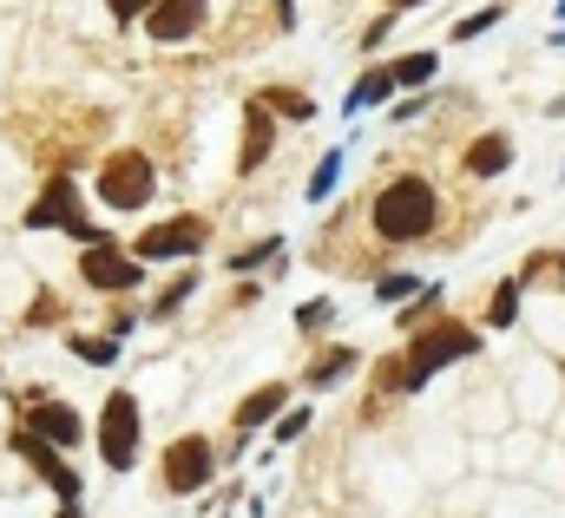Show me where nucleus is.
Here are the masks:
<instances>
[{
	"label": "nucleus",
	"mask_w": 565,
	"mask_h": 518,
	"mask_svg": "<svg viewBox=\"0 0 565 518\" xmlns=\"http://www.w3.org/2000/svg\"><path fill=\"white\" fill-rule=\"evenodd\" d=\"M369 224H375V237L382 244H422L434 237V224H440V191L427 184V177H388L382 184V197H375V211H369Z\"/></svg>",
	"instance_id": "nucleus-1"
},
{
	"label": "nucleus",
	"mask_w": 565,
	"mask_h": 518,
	"mask_svg": "<svg viewBox=\"0 0 565 518\" xmlns=\"http://www.w3.org/2000/svg\"><path fill=\"white\" fill-rule=\"evenodd\" d=\"M467 355H480V335L467 328V322H434L415 335V348H408V361H402V393L427 388L440 368H454V361H467Z\"/></svg>",
	"instance_id": "nucleus-2"
},
{
	"label": "nucleus",
	"mask_w": 565,
	"mask_h": 518,
	"mask_svg": "<svg viewBox=\"0 0 565 518\" xmlns=\"http://www.w3.org/2000/svg\"><path fill=\"white\" fill-rule=\"evenodd\" d=\"M139 433H145L139 393H106V407H99V460H106L113 473H132V460H139Z\"/></svg>",
	"instance_id": "nucleus-3"
},
{
	"label": "nucleus",
	"mask_w": 565,
	"mask_h": 518,
	"mask_svg": "<svg viewBox=\"0 0 565 518\" xmlns=\"http://www.w3.org/2000/svg\"><path fill=\"white\" fill-rule=\"evenodd\" d=\"M151 191H158V171H151V158L132 151V144L99 164V197L113 211H139V204H151Z\"/></svg>",
	"instance_id": "nucleus-4"
},
{
	"label": "nucleus",
	"mask_w": 565,
	"mask_h": 518,
	"mask_svg": "<svg viewBox=\"0 0 565 518\" xmlns=\"http://www.w3.org/2000/svg\"><path fill=\"white\" fill-rule=\"evenodd\" d=\"M26 230H66L79 244H93V224H86V197L73 177H53L33 204H26Z\"/></svg>",
	"instance_id": "nucleus-5"
},
{
	"label": "nucleus",
	"mask_w": 565,
	"mask_h": 518,
	"mask_svg": "<svg viewBox=\"0 0 565 518\" xmlns=\"http://www.w3.org/2000/svg\"><path fill=\"white\" fill-rule=\"evenodd\" d=\"M211 473H217V453H211V440L204 433H184L171 453H164V466H158V479H164V493H198V486H211Z\"/></svg>",
	"instance_id": "nucleus-6"
},
{
	"label": "nucleus",
	"mask_w": 565,
	"mask_h": 518,
	"mask_svg": "<svg viewBox=\"0 0 565 518\" xmlns=\"http://www.w3.org/2000/svg\"><path fill=\"white\" fill-rule=\"evenodd\" d=\"M204 237H211V230H204V217H164V224H151V230H145L132 250H139V262H184V257H198V250H204Z\"/></svg>",
	"instance_id": "nucleus-7"
},
{
	"label": "nucleus",
	"mask_w": 565,
	"mask_h": 518,
	"mask_svg": "<svg viewBox=\"0 0 565 518\" xmlns=\"http://www.w3.org/2000/svg\"><path fill=\"white\" fill-rule=\"evenodd\" d=\"M79 276L93 282V289H113V295H126V289H139L145 282V262L139 257H119V244H93L86 257H79Z\"/></svg>",
	"instance_id": "nucleus-8"
},
{
	"label": "nucleus",
	"mask_w": 565,
	"mask_h": 518,
	"mask_svg": "<svg viewBox=\"0 0 565 518\" xmlns=\"http://www.w3.org/2000/svg\"><path fill=\"white\" fill-rule=\"evenodd\" d=\"M13 453H20V460H26V466H33V473H40V479L66 499V506H79V473L60 460V446H46L40 433H13Z\"/></svg>",
	"instance_id": "nucleus-9"
},
{
	"label": "nucleus",
	"mask_w": 565,
	"mask_h": 518,
	"mask_svg": "<svg viewBox=\"0 0 565 518\" xmlns=\"http://www.w3.org/2000/svg\"><path fill=\"white\" fill-rule=\"evenodd\" d=\"M204 13H211V0H158L145 13V40L151 46H178V40H191L204 26Z\"/></svg>",
	"instance_id": "nucleus-10"
},
{
	"label": "nucleus",
	"mask_w": 565,
	"mask_h": 518,
	"mask_svg": "<svg viewBox=\"0 0 565 518\" xmlns=\"http://www.w3.org/2000/svg\"><path fill=\"white\" fill-rule=\"evenodd\" d=\"M33 433H40L46 446H79V440H86V420H79L73 407H60V400H40V407H33Z\"/></svg>",
	"instance_id": "nucleus-11"
},
{
	"label": "nucleus",
	"mask_w": 565,
	"mask_h": 518,
	"mask_svg": "<svg viewBox=\"0 0 565 518\" xmlns=\"http://www.w3.org/2000/svg\"><path fill=\"white\" fill-rule=\"evenodd\" d=\"M460 164H467V177H500V171L513 164V138H507V131H487V138H473V144H467V158H460Z\"/></svg>",
	"instance_id": "nucleus-12"
},
{
	"label": "nucleus",
	"mask_w": 565,
	"mask_h": 518,
	"mask_svg": "<svg viewBox=\"0 0 565 518\" xmlns=\"http://www.w3.org/2000/svg\"><path fill=\"white\" fill-rule=\"evenodd\" d=\"M270 144H277V119H270L264 106H250V112H244V151H237V164L257 171V164L270 158Z\"/></svg>",
	"instance_id": "nucleus-13"
},
{
	"label": "nucleus",
	"mask_w": 565,
	"mask_h": 518,
	"mask_svg": "<svg viewBox=\"0 0 565 518\" xmlns=\"http://www.w3.org/2000/svg\"><path fill=\"white\" fill-rule=\"evenodd\" d=\"M388 93H395V66H375V73H362V79L349 86L342 112H369V106H388Z\"/></svg>",
	"instance_id": "nucleus-14"
},
{
	"label": "nucleus",
	"mask_w": 565,
	"mask_h": 518,
	"mask_svg": "<svg viewBox=\"0 0 565 518\" xmlns=\"http://www.w3.org/2000/svg\"><path fill=\"white\" fill-rule=\"evenodd\" d=\"M282 381H264V388L257 393H244V407H237V427H244V433H257V427H270V420H277V407H282Z\"/></svg>",
	"instance_id": "nucleus-15"
},
{
	"label": "nucleus",
	"mask_w": 565,
	"mask_h": 518,
	"mask_svg": "<svg viewBox=\"0 0 565 518\" xmlns=\"http://www.w3.org/2000/svg\"><path fill=\"white\" fill-rule=\"evenodd\" d=\"M355 368H362V355H355V348H329V355L309 368V388H335V381H342V375H355Z\"/></svg>",
	"instance_id": "nucleus-16"
},
{
	"label": "nucleus",
	"mask_w": 565,
	"mask_h": 518,
	"mask_svg": "<svg viewBox=\"0 0 565 518\" xmlns=\"http://www.w3.org/2000/svg\"><path fill=\"white\" fill-rule=\"evenodd\" d=\"M73 355H79L86 368H113V361H119V342H113V335H79Z\"/></svg>",
	"instance_id": "nucleus-17"
},
{
	"label": "nucleus",
	"mask_w": 565,
	"mask_h": 518,
	"mask_svg": "<svg viewBox=\"0 0 565 518\" xmlns=\"http://www.w3.org/2000/svg\"><path fill=\"white\" fill-rule=\"evenodd\" d=\"M513 315H520V282H500L493 302H487V322L493 328H513Z\"/></svg>",
	"instance_id": "nucleus-18"
},
{
	"label": "nucleus",
	"mask_w": 565,
	"mask_h": 518,
	"mask_svg": "<svg viewBox=\"0 0 565 518\" xmlns=\"http://www.w3.org/2000/svg\"><path fill=\"white\" fill-rule=\"evenodd\" d=\"M335 177H342V151H329V158L309 171V204H322V197L335 191Z\"/></svg>",
	"instance_id": "nucleus-19"
},
{
	"label": "nucleus",
	"mask_w": 565,
	"mask_h": 518,
	"mask_svg": "<svg viewBox=\"0 0 565 518\" xmlns=\"http://www.w3.org/2000/svg\"><path fill=\"white\" fill-rule=\"evenodd\" d=\"M434 79V53H408V60H395V86H427Z\"/></svg>",
	"instance_id": "nucleus-20"
},
{
	"label": "nucleus",
	"mask_w": 565,
	"mask_h": 518,
	"mask_svg": "<svg viewBox=\"0 0 565 518\" xmlns=\"http://www.w3.org/2000/svg\"><path fill=\"white\" fill-rule=\"evenodd\" d=\"M500 20H507V7L493 0V7H480V13H467V20L454 26V40H480V33H487V26H500Z\"/></svg>",
	"instance_id": "nucleus-21"
},
{
	"label": "nucleus",
	"mask_w": 565,
	"mask_h": 518,
	"mask_svg": "<svg viewBox=\"0 0 565 518\" xmlns=\"http://www.w3.org/2000/svg\"><path fill=\"white\" fill-rule=\"evenodd\" d=\"M270 106H277L282 119H316V106H309L302 93H289V86H277V93H270Z\"/></svg>",
	"instance_id": "nucleus-22"
},
{
	"label": "nucleus",
	"mask_w": 565,
	"mask_h": 518,
	"mask_svg": "<svg viewBox=\"0 0 565 518\" xmlns=\"http://www.w3.org/2000/svg\"><path fill=\"white\" fill-rule=\"evenodd\" d=\"M402 295H422V282L415 276H382L375 282V302H402Z\"/></svg>",
	"instance_id": "nucleus-23"
},
{
	"label": "nucleus",
	"mask_w": 565,
	"mask_h": 518,
	"mask_svg": "<svg viewBox=\"0 0 565 518\" xmlns=\"http://www.w3.org/2000/svg\"><path fill=\"white\" fill-rule=\"evenodd\" d=\"M329 322H335L329 302H302V309H296V328H302V335H309V328H329Z\"/></svg>",
	"instance_id": "nucleus-24"
},
{
	"label": "nucleus",
	"mask_w": 565,
	"mask_h": 518,
	"mask_svg": "<svg viewBox=\"0 0 565 518\" xmlns=\"http://www.w3.org/2000/svg\"><path fill=\"white\" fill-rule=\"evenodd\" d=\"M302 433H309V407H296V413H282V420H277V440H282V446H289V440H302Z\"/></svg>",
	"instance_id": "nucleus-25"
},
{
	"label": "nucleus",
	"mask_w": 565,
	"mask_h": 518,
	"mask_svg": "<svg viewBox=\"0 0 565 518\" xmlns=\"http://www.w3.org/2000/svg\"><path fill=\"white\" fill-rule=\"evenodd\" d=\"M106 7H113V20H145L158 0H106Z\"/></svg>",
	"instance_id": "nucleus-26"
},
{
	"label": "nucleus",
	"mask_w": 565,
	"mask_h": 518,
	"mask_svg": "<svg viewBox=\"0 0 565 518\" xmlns=\"http://www.w3.org/2000/svg\"><path fill=\"white\" fill-rule=\"evenodd\" d=\"M270 250H282L277 237H270V244H257V250H237V257H231V269H257V262L270 257Z\"/></svg>",
	"instance_id": "nucleus-27"
},
{
	"label": "nucleus",
	"mask_w": 565,
	"mask_h": 518,
	"mask_svg": "<svg viewBox=\"0 0 565 518\" xmlns=\"http://www.w3.org/2000/svg\"><path fill=\"white\" fill-rule=\"evenodd\" d=\"M53 518H86V512H79V506H60V512H53Z\"/></svg>",
	"instance_id": "nucleus-28"
},
{
	"label": "nucleus",
	"mask_w": 565,
	"mask_h": 518,
	"mask_svg": "<svg viewBox=\"0 0 565 518\" xmlns=\"http://www.w3.org/2000/svg\"><path fill=\"white\" fill-rule=\"evenodd\" d=\"M559 20H565V0H559Z\"/></svg>",
	"instance_id": "nucleus-29"
},
{
	"label": "nucleus",
	"mask_w": 565,
	"mask_h": 518,
	"mask_svg": "<svg viewBox=\"0 0 565 518\" xmlns=\"http://www.w3.org/2000/svg\"><path fill=\"white\" fill-rule=\"evenodd\" d=\"M559 46H565V33H559Z\"/></svg>",
	"instance_id": "nucleus-30"
}]
</instances>
